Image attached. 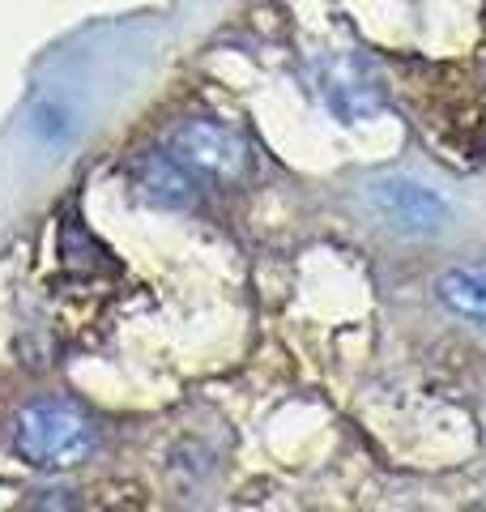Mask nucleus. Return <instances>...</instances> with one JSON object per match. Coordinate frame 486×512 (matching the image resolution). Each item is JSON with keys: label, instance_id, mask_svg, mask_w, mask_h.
Instances as JSON below:
<instances>
[{"label": "nucleus", "instance_id": "obj_1", "mask_svg": "<svg viewBox=\"0 0 486 512\" xmlns=\"http://www.w3.org/2000/svg\"><path fill=\"white\" fill-rule=\"evenodd\" d=\"M13 448L35 470H73L90 457L94 423L69 402H39L26 406L13 427Z\"/></svg>", "mask_w": 486, "mask_h": 512}, {"label": "nucleus", "instance_id": "obj_2", "mask_svg": "<svg viewBox=\"0 0 486 512\" xmlns=\"http://www.w3.org/2000/svg\"><path fill=\"white\" fill-rule=\"evenodd\" d=\"M167 150L180 158L192 175H205V180L235 184L239 175L248 171V146H243V137L218 120H184L171 133Z\"/></svg>", "mask_w": 486, "mask_h": 512}, {"label": "nucleus", "instance_id": "obj_3", "mask_svg": "<svg viewBox=\"0 0 486 512\" xmlns=\"http://www.w3.org/2000/svg\"><path fill=\"white\" fill-rule=\"evenodd\" d=\"M371 210L401 235H440L448 227V205L440 192L410 180V175H380L371 184Z\"/></svg>", "mask_w": 486, "mask_h": 512}, {"label": "nucleus", "instance_id": "obj_4", "mask_svg": "<svg viewBox=\"0 0 486 512\" xmlns=\"http://www.w3.org/2000/svg\"><path fill=\"white\" fill-rule=\"evenodd\" d=\"M133 184L141 188L145 201L171 205V210L192 205V197H197V188H192V171L171 150L167 154H145L141 163L133 167Z\"/></svg>", "mask_w": 486, "mask_h": 512}, {"label": "nucleus", "instance_id": "obj_5", "mask_svg": "<svg viewBox=\"0 0 486 512\" xmlns=\"http://www.w3.org/2000/svg\"><path fill=\"white\" fill-rule=\"evenodd\" d=\"M435 291H440V303L452 316H461L474 329L486 333V265H457V269H448Z\"/></svg>", "mask_w": 486, "mask_h": 512}, {"label": "nucleus", "instance_id": "obj_6", "mask_svg": "<svg viewBox=\"0 0 486 512\" xmlns=\"http://www.w3.org/2000/svg\"><path fill=\"white\" fill-rule=\"evenodd\" d=\"M324 103H329L346 124H359L363 116H371V111L380 107L376 86H363V77H354L346 69L324 77Z\"/></svg>", "mask_w": 486, "mask_h": 512}]
</instances>
